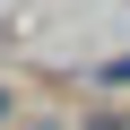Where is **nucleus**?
Here are the masks:
<instances>
[{
  "instance_id": "nucleus-1",
  "label": "nucleus",
  "mask_w": 130,
  "mask_h": 130,
  "mask_svg": "<svg viewBox=\"0 0 130 130\" xmlns=\"http://www.w3.org/2000/svg\"><path fill=\"white\" fill-rule=\"evenodd\" d=\"M0 121H9V87H0Z\"/></svg>"
}]
</instances>
